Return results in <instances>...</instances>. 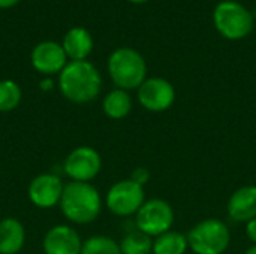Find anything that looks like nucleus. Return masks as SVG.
<instances>
[{
    "mask_svg": "<svg viewBox=\"0 0 256 254\" xmlns=\"http://www.w3.org/2000/svg\"><path fill=\"white\" fill-rule=\"evenodd\" d=\"M176 99V90L172 84L164 78H148L138 88L140 103L152 111L162 112L166 111Z\"/></svg>",
    "mask_w": 256,
    "mask_h": 254,
    "instance_id": "6e6552de",
    "label": "nucleus"
},
{
    "mask_svg": "<svg viewBox=\"0 0 256 254\" xmlns=\"http://www.w3.org/2000/svg\"><path fill=\"white\" fill-rule=\"evenodd\" d=\"M21 100V88L10 79L0 81V112H9L18 106Z\"/></svg>",
    "mask_w": 256,
    "mask_h": 254,
    "instance_id": "6ab92c4d",
    "label": "nucleus"
},
{
    "mask_svg": "<svg viewBox=\"0 0 256 254\" xmlns=\"http://www.w3.org/2000/svg\"><path fill=\"white\" fill-rule=\"evenodd\" d=\"M40 87H42L44 90H50V88L52 87V82H51V79H46V81H42V82H40Z\"/></svg>",
    "mask_w": 256,
    "mask_h": 254,
    "instance_id": "b1692460",
    "label": "nucleus"
},
{
    "mask_svg": "<svg viewBox=\"0 0 256 254\" xmlns=\"http://www.w3.org/2000/svg\"><path fill=\"white\" fill-rule=\"evenodd\" d=\"M228 214L236 222H250L256 217V186H244L228 201Z\"/></svg>",
    "mask_w": 256,
    "mask_h": 254,
    "instance_id": "ddd939ff",
    "label": "nucleus"
},
{
    "mask_svg": "<svg viewBox=\"0 0 256 254\" xmlns=\"http://www.w3.org/2000/svg\"><path fill=\"white\" fill-rule=\"evenodd\" d=\"M20 0H0V7L4 9V7H12L18 3Z\"/></svg>",
    "mask_w": 256,
    "mask_h": 254,
    "instance_id": "5701e85b",
    "label": "nucleus"
},
{
    "mask_svg": "<svg viewBox=\"0 0 256 254\" xmlns=\"http://www.w3.org/2000/svg\"><path fill=\"white\" fill-rule=\"evenodd\" d=\"M132 109V100L126 90L117 88L106 94L104 99V111L110 118H124Z\"/></svg>",
    "mask_w": 256,
    "mask_h": 254,
    "instance_id": "dca6fc26",
    "label": "nucleus"
},
{
    "mask_svg": "<svg viewBox=\"0 0 256 254\" xmlns=\"http://www.w3.org/2000/svg\"><path fill=\"white\" fill-rule=\"evenodd\" d=\"M122 254H148L153 250V241L141 231L129 232L120 243Z\"/></svg>",
    "mask_w": 256,
    "mask_h": 254,
    "instance_id": "a211bd4d",
    "label": "nucleus"
},
{
    "mask_svg": "<svg viewBox=\"0 0 256 254\" xmlns=\"http://www.w3.org/2000/svg\"><path fill=\"white\" fill-rule=\"evenodd\" d=\"M66 52L62 45L54 40H44L38 43L32 51L33 67L45 75L62 72L66 66Z\"/></svg>",
    "mask_w": 256,
    "mask_h": 254,
    "instance_id": "9b49d317",
    "label": "nucleus"
},
{
    "mask_svg": "<svg viewBox=\"0 0 256 254\" xmlns=\"http://www.w3.org/2000/svg\"><path fill=\"white\" fill-rule=\"evenodd\" d=\"M60 207L68 220L78 225H86L99 216L102 202L99 192L92 184L72 181L63 189Z\"/></svg>",
    "mask_w": 256,
    "mask_h": 254,
    "instance_id": "f03ea898",
    "label": "nucleus"
},
{
    "mask_svg": "<svg viewBox=\"0 0 256 254\" xmlns=\"http://www.w3.org/2000/svg\"><path fill=\"white\" fill-rule=\"evenodd\" d=\"M82 243L80 235L69 226H54L45 235V254H81Z\"/></svg>",
    "mask_w": 256,
    "mask_h": 254,
    "instance_id": "f8f14e48",
    "label": "nucleus"
},
{
    "mask_svg": "<svg viewBox=\"0 0 256 254\" xmlns=\"http://www.w3.org/2000/svg\"><path fill=\"white\" fill-rule=\"evenodd\" d=\"M174 223V211L166 201L152 199L136 213V228L148 237H159L171 231Z\"/></svg>",
    "mask_w": 256,
    "mask_h": 254,
    "instance_id": "0eeeda50",
    "label": "nucleus"
},
{
    "mask_svg": "<svg viewBox=\"0 0 256 254\" xmlns=\"http://www.w3.org/2000/svg\"><path fill=\"white\" fill-rule=\"evenodd\" d=\"M144 187L134 180H123L116 183L106 195V207L116 216H132L144 205Z\"/></svg>",
    "mask_w": 256,
    "mask_h": 254,
    "instance_id": "423d86ee",
    "label": "nucleus"
},
{
    "mask_svg": "<svg viewBox=\"0 0 256 254\" xmlns=\"http://www.w3.org/2000/svg\"><path fill=\"white\" fill-rule=\"evenodd\" d=\"M246 254H256V246H254L252 249H249V250H248V253H246Z\"/></svg>",
    "mask_w": 256,
    "mask_h": 254,
    "instance_id": "393cba45",
    "label": "nucleus"
},
{
    "mask_svg": "<svg viewBox=\"0 0 256 254\" xmlns=\"http://www.w3.org/2000/svg\"><path fill=\"white\" fill-rule=\"evenodd\" d=\"M26 232L22 225L15 219L0 222V254H16L24 246Z\"/></svg>",
    "mask_w": 256,
    "mask_h": 254,
    "instance_id": "2eb2a0df",
    "label": "nucleus"
},
{
    "mask_svg": "<svg viewBox=\"0 0 256 254\" xmlns=\"http://www.w3.org/2000/svg\"><path fill=\"white\" fill-rule=\"evenodd\" d=\"M108 72L118 88L132 90L140 88L146 81L147 64L138 51L132 48H118L110 55Z\"/></svg>",
    "mask_w": 256,
    "mask_h": 254,
    "instance_id": "7ed1b4c3",
    "label": "nucleus"
},
{
    "mask_svg": "<svg viewBox=\"0 0 256 254\" xmlns=\"http://www.w3.org/2000/svg\"><path fill=\"white\" fill-rule=\"evenodd\" d=\"M148 178H150L148 171H147L146 168H138V169H135V171H134V174H132V178H130V180H134L135 183H138V184L144 186V184L148 181Z\"/></svg>",
    "mask_w": 256,
    "mask_h": 254,
    "instance_id": "412c9836",
    "label": "nucleus"
},
{
    "mask_svg": "<svg viewBox=\"0 0 256 254\" xmlns=\"http://www.w3.org/2000/svg\"><path fill=\"white\" fill-rule=\"evenodd\" d=\"M63 49L72 61L86 60L87 55L93 49V39L92 34L82 27L70 28L63 37Z\"/></svg>",
    "mask_w": 256,
    "mask_h": 254,
    "instance_id": "4468645a",
    "label": "nucleus"
},
{
    "mask_svg": "<svg viewBox=\"0 0 256 254\" xmlns=\"http://www.w3.org/2000/svg\"><path fill=\"white\" fill-rule=\"evenodd\" d=\"M230 241L231 232L228 226L218 219L198 223L188 235V244L196 254H222L228 249Z\"/></svg>",
    "mask_w": 256,
    "mask_h": 254,
    "instance_id": "39448f33",
    "label": "nucleus"
},
{
    "mask_svg": "<svg viewBox=\"0 0 256 254\" xmlns=\"http://www.w3.org/2000/svg\"><path fill=\"white\" fill-rule=\"evenodd\" d=\"M58 85L63 96L70 102L87 103L98 97L102 78L90 61H70L60 72Z\"/></svg>",
    "mask_w": 256,
    "mask_h": 254,
    "instance_id": "f257e3e1",
    "label": "nucleus"
},
{
    "mask_svg": "<svg viewBox=\"0 0 256 254\" xmlns=\"http://www.w3.org/2000/svg\"><path fill=\"white\" fill-rule=\"evenodd\" d=\"M246 234L249 237V240L256 246V217L254 220L248 222V226H246Z\"/></svg>",
    "mask_w": 256,
    "mask_h": 254,
    "instance_id": "4be33fe9",
    "label": "nucleus"
},
{
    "mask_svg": "<svg viewBox=\"0 0 256 254\" xmlns=\"http://www.w3.org/2000/svg\"><path fill=\"white\" fill-rule=\"evenodd\" d=\"M102 166L100 156L96 150L90 147L75 148L64 160V172L74 180L87 183L93 180Z\"/></svg>",
    "mask_w": 256,
    "mask_h": 254,
    "instance_id": "1a4fd4ad",
    "label": "nucleus"
},
{
    "mask_svg": "<svg viewBox=\"0 0 256 254\" xmlns=\"http://www.w3.org/2000/svg\"><path fill=\"white\" fill-rule=\"evenodd\" d=\"M188 238L180 232L168 231L153 241L154 254H184L188 249Z\"/></svg>",
    "mask_w": 256,
    "mask_h": 254,
    "instance_id": "f3484780",
    "label": "nucleus"
},
{
    "mask_svg": "<svg viewBox=\"0 0 256 254\" xmlns=\"http://www.w3.org/2000/svg\"><path fill=\"white\" fill-rule=\"evenodd\" d=\"M213 21L218 31L231 40L246 37L254 28L252 13L240 3L232 0L220 1L213 12Z\"/></svg>",
    "mask_w": 256,
    "mask_h": 254,
    "instance_id": "20e7f679",
    "label": "nucleus"
},
{
    "mask_svg": "<svg viewBox=\"0 0 256 254\" xmlns=\"http://www.w3.org/2000/svg\"><path fill=\"white\" fill-rule=\"evenodd\" d=\"M63 189L64 186L58 177L52 174H42L30 183L28 198L38 208H52L60 202Z\"/></svg>",
    "mask_w": 256,
    "mask_h": 254,
    "instance_id": "9d476101",
    "label": "nucleus"
},
{
    "mask_svg": "<svg viewBox=\"0 0 256 254\" xmlns=\"http://www.w3.org/2000/svg\"><path fill=\"white\" fill-rule=\"evenodd\" d=\"M81 254H122L120 246L108 237H92L82 244Z\"/></svg>",
    "mask_w": 256,
    "mask_h": 254,
    "instance_id": "aec40b11",
    "label": "nucleus"
},
{
    "mask_svg": "<svg viewBox=\"0 0 256 254\" xmlns=\"http://www.w3.org/2000/svg\"><path fill=\"white\" fill-rule=\"evenodd\" d=\"M128 1H130V3H144L147 0H128Z\"/></svg>",
    "mask_w": 256,
    "mask_h": 254,
    "instance_id": "a878e982",
    "label": "nucleus"
}]
</instances>
